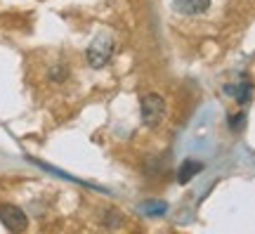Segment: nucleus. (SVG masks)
Returning a JSON list of instances; mask_svg holds the SVG:
<instances>
[{
    "instance_id": "f257e3e1",
    "label": "nucleus",
    "mask_w": 255,
    "mask_h": 234,
    "mask_svg": "<svg viewBox=\"0 0 255 234\" xmlns=\"http://www.w3.org/2000/svg\"><path fill=\"white\" fill-rule=\"evenodd\" d=\"M139 114H142V123L146 128H156L165 121V99L158 92H146L139 104Z\"/></svg>"
},
{
    "instance_id": "39448f33",
    "label": "nucleus",
    "mask_w": 255,
    "mask_h": 234,
    "mask_svg": "<svg viewBox=\"0 0 255 234\" xmlns=\"http://www.w3.org/2000/svg\"><path fill=\"white\" fill-rule=\"evenodd\" d=\"M201 171H203V163L196 161V159H187V161L180 166V171H177V180L182 182V185H187V182H189L194 175H199Z\"/></svg>"
},
{
    "instance_id": "423d86ee",
    "label": "nucleus",
    "mask_w": 255,
    "mask_h": 234,
    "mask_svg": "<svg viewBox=\"0 0 255 234\" xmlns=\"http://www.w3.org/2000/svg\"><path fill=\"white\" fill-rule=\"evenodd\" d=\"M241 121H244V114H239V116H232V130H239V128L244 126Z\"/></svg>"
},
{
    "instance_id": "f03ea898",
    "label": "nucleus",
    "mask_w": 255,
    "mask_h": 234,
    "mask_svg": "<svg viewBox=\"0 0 255 234\" xmlns=\"http://www.w3.org/2000/svg\"><path fill=\"white\" fill-rule=\"evenodd\" d=\"M0 223L5 225V230L9 232H24L28 227V218L14 204H0Z\"/></svg>"
},
{
    "instance_id": "7ed1b4c3",
    "label": "nucleus",
    "mask_w": 255,
    "mask_h": 234,
    "mask_svg": "<svg viewBox=\"0 0 255 234\" xmlns=\"http://www.w3.org/2000/svg\"><path fill=\"white\" fill-rule=\"evenodd\" d=\"M111 54H114V40L102 36V38H97L90 47H88L85 57H88V64H90V66L100 69V66H104V64H109Z\"/></svg>"
},
{
    "instance_id": "20e7f679",
    "label": "nucleus",
    "mask_w": 255,
    "mask_h": 234,
    "mask_svg": "<svg viewBox=\"0 0 255 234\" xmlns=\"http://www.w3.org/2000/svg\"><path fill=\"white\" fill-rule=\"evenodd\" d=\"M173 7L182 14H189V17H196V14H203L206 9L210 7V0H175Z\"/></svg>"
}]
</instances>
